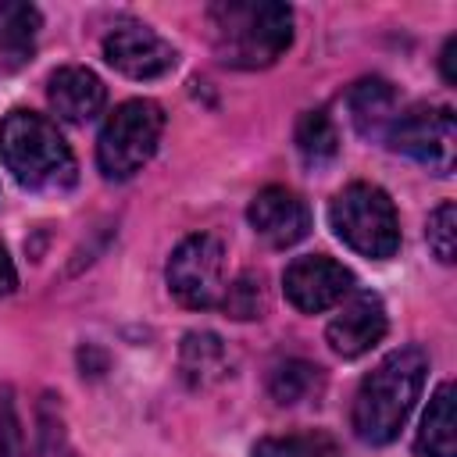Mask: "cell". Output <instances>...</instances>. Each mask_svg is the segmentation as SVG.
Returning <instances> with one entry per match:
<instances>
[{"mask_svg": "<svg viewBox=\"0 0 457 457\" xmlns=\"http://www.w3.org/2000/svg\"><path fill=\"white\" fill-rule=\"evenodd\" d=\"M253 457H343L328 432H289L253 443Z\"/></svg>", "mask_w": 457, "mask_h": 457, "instance_id": "cell-19", "label": "cell"}, {"mask_svg": "<svg viewBox=\"0 0 457 457\" xmlns=\"http://www.w3.org/2000/svg\"><path fill=\"white\" fill-rule=\"evenodd\" d=\"M386 146L446 179L457 161V118L450 107H414L396 114L386 132Z\"/></svg>", "mask_w": 457, "mask_h": 457, "instance_id": "cell-7", "label": "cell"}, {"mask_svg": "<svg viewBox=\"0 0 457 457\" xmlns=\"http://www.w3.org/2000/svg\"><path fill=\"white\" fill-rule=\"evenodd\" d=\"M36 457H75V446L68 439L61 403L54 393H46L36 407Z\"/></svg>", "mask_w": 457, "mask_h": 457, "instance_id": "cell-20", "label": "cell"}, {"mask_svg": "<svg viewBox=\"0 0 457 457\" xmlns=\"http://www.w3.org/2000/svg\"><path fill=\"white\" fill-rule=\"evenodd\" d=\"M439 68H443V82H457V36H450L446 39V46H443V54H439Z\"/></svg>", "mask_w": 457, "mask_h": 457, "instance_id": "cell-24", "label": "cell"}, {"mask_svg": "<svg viewBox=\"0 0 457 457\" xmlns=\"http://www.w3.org/2000/svg\"><path fill=\"white\" fill-rule=\"evenodd\" d=\"M0 457H25V432L11 389L0 393Z\"/></svg>", "mask_w": 457, "mask_h": 457, "instance_id": "cell-23", "label": "cell"}, {"mask_svg": "<svg viewBox=\"0 0 457 457\" xmlns=\"http://www.w3.org/2000/svg\"><path fill=\"white\" fill-rule=\"evenodd\" d=\"M0 157L14 182L29 193H64L79 179L75 154L57 125L25 107H14L0 121Z\"/></svg>", "mask_w": 457, "mask_h": 457, "instance_id": "cell-3", "label": "cell"}, {"mask_svg": "<svg viewBox=\"0 0 457 457\" xmlns=\"http://www.w3.org/2000/svg\"><path fill=\"white\" fill-rule=\"evenodd\" d=\"M286 300L303 314H321L353 293V271L325 253H303L282 271Z\"/></svg>", "mask_w": 457, "mask_h": 457, "instance_id": "cell-9", "label": "cell"}, {"mask_svg": "<svg viewBox=\"0 0 457 457\" xmlns=\"http://www.w3.org/2000/svg\"><path fill=\"white\" fill-rule=\"evenodd\" d=\"M46 100L57 118H64L71 125H86L104 111L107 89L96 71H89L82 64H64L46 79Z\"/></svg>", "mask_w": 457, "mask_h": 457, "instance_id": "cell-12", "label": "cell"}, {"mask_svg": "<svg viewBox=\"0 0 457 457\" xmlns=\"http://www.w3.org/2000/svg\"><path fill=\"white\" fill-rule=\"evenodd\" d=\"M296 154L311 171H321L328 164H336L339 157V132L332 125V118L325 114V107L303 111L296 121Z\"/></svg>", "mask_w": 457, "mask_h": 457, "instance_id": "cell-16", "label": "cell"}, {"mask_svg": "<svg viewBox=\"0 0 457 457\" xmlns=\"http://www.w3.org/2000/svg\"><path fill=\"white\" fill-rule=\"evenodd\" d=\"M250 228L268 243V246H293L311 232V207L303 196H296L286 186H264L250 207H246Z\"/></svg>", "mask_w": 457, "mask_h": 457, "instance_id": "cell-11", "label": "cell"}, {"mask_svg": "<svg viewBox=\"0 0 457 457\" xmlns=\"http://www.w3.org/2000/svg\"><path fill=\"white\" fill-rule=\"evenodd\" d=\"M14 286H18V271H14V261H11L7 246L0 243V296L14 293Z\"/></svg>", "mask_w": 457, "mask_h": 457, "instance_id": "cell-25", "label": "cell"}, {"mask_svg": "<svg viewBox=\"0 0 457 457\" xmlns=\"http://www.w3.org/2000/svg\"><path fill=\"white\" fill-rule=\"evenodd\" d=\"M171 296L189 311H211L221 307L225 296V246L211 232L186 236L164 268Z\"/></svg>", "mask_w": 457, "mask_h": 457, "instance_id": "cell-6", "label": "cell"}, {"mask_svg": "<svg viewBox=\"0 0 457 457\" xmlns=\"http://www.w3.org/2000/svg\"><path fill=\"white\" fill-rule=\"evenodd\" d=\"M418 457H457V414H453V382H443L428 411L421 418L418 439H414Z\"/></svg>", "mask_w": 457, "mask_h": 457, "instance_id": "cell-15", "label": "cell"}, {"mask_svg": "<svg viewBox=\"0 0 457 457\" xmlns=\"http://www.w3.org/2000/svg\"><path fill=\"white\" fill-rule=\"evenodd\" d=\"M211 46L225 68L257 71L293 43V11L278 0H218L207 7Z\"/></svg>", "mask_w": 457, "mask_h": 457, "instance_id": "cell-2", "label": "cell"}, {"mask_svg": "<svg viewBox=\"0 0 457 457\" xmlns=\"http://www.w3.org/2000/svg\"><path fill=\"white\" fill-rule=\"evenodd\" d=\"M100 50H104V61L114 71H121V75H129L136 82L161 79L179 64V50L164 36H157L150 25H139V21L114 25L104 36Z\"/></svg>", "mask_w": 457, "mask_h": 457, "instance_id": "cell-8", "label": "cell"}, {"mask_svg": "<svg viewBox=\"0 0 457 457\" xmlns=\"http://www.w3.org/2000/svg\"><path fill=\"white\" fill-rule=\"evenodd\" d=\"M386 328H389V318H386L382 296L361 289V293H350V300L328 321L325 339H328L332 353H339L343 361H353V357L368 353L371 346H378Z\"/></svg>", "mask_w": 457, "mask_h": 457, "instance_id": "cell-10", "label": "cell"}, {"mask_svg": "<svg viewBox=\"0 0 457 457\" xmlns=\"http://www.w3.org/2000/svg\"><path fill=\"white\" fill-rule=\"evenodd\" d=\"M346 107H350L353 129H357L364 139H386L389 125H393L396 114H400V96H396V89H393L386 79H361V82L350 89Z\"/></svg>", "mask_w": 457, "mask_h": 457, "instance_id": "cell-13", "label": "cell"}, {"mask_svg": "<svg viewBox=\"0 0 457 457\" xmlns=\"http://www.w3.org/2000/svg\"><path fill=\"white\" fill-rule=\"evenodd\" d=\"M39 25H43L39 7L21 4V0H4L0 4V57H7L11 64H21L32 54Z\"/></svg>", "mask_w": 457, "mask_h": 457, "instance_id": "cell-17", "label": "cell"}, {"mask_svg": "<svg viewBox=\"0 0 457 457\" xmlns=\"http://www.w3.org/2000/svg\"><path fill=\"white\" fill-rule=\"evenodd\" d=\"M221 311L236 321H253L264 314V286H261V275L253 271H243L232 286H225V296H221Z\"/></svg>", "mask_w": 457, "mask_h": 457, "instance_id": "cell-21", "label": "cell"}, {"mask_svg": "<svg viewBox=\"0 0 457 457\" xmlns=\"http://www.w3.org/2000/svg\"><path fill=\"white\" fill-rule=\"evenodd\" d=\"M161 132H164L161 104L143 100V96L118 104L96 136V164L104 179L125 182L136 171H143V164L154 157L161 143Z\"/></svg>", "mask_w": 457, "mask_h": 457, "instance_id": "cell-5", "label": "cell"}, {"mask_svg": "<svg viewBox=\"0 0 457 457\" xmlns=\"http://www.w3.org/2000/svg\"><path fill=\"white\" fill-rule=\"evenodd\" d=\"M428 375V353L421 346H400L386 353L357 386L350 407V428L361 443L386 446L400 436L414 411Z\"/></svg>", "mask_w": 457, "mask_h": 457, "instance_id": "cell-1", "label": "cell"}, {"mask_svg": "<svg viewBox=\"0 0 457 457\" xmlns=\"http://www.w3.org/2000/svg\"><path fill=\"white\" fill-rule=\"evenodd\" d=\"M325 389V375L318 364L311 361H282L271 378H268V393L275 403L282 407H293V403H303V400H314L321 396Z\"/></svg>", "mask_w": 457, "mask_h": 457, "instance_id": "cell-18", "label": "cell"}, {"mask_svg": "<svg viewBox=\"0 0 457 457\" xmlns=\"http://www.w3.org/2000/svg\"><path fill=\"white\" fill-rule=\"evenodd\" d=\"M328 225L353 253L368 261H389L400 250V218L382 186L350 182L328 204Z\"/></svg>", "mask_w": 457, "mask_h": 457, "instance_id": "cell-4", "label": "cell"}, {"mask_svg": "<svg viewBox=\"0 0 457 457\" xmlns=\"http://www.w3.org/2000/svg\"><path fill=\"white\" fill-rule=\"evenodd\" d=\"M425 239H428V250L436 253V261L443 264H453V253H457V207L453 200H443L432 214H428V225H425Z\"/></svg>", "mask_w": 457, "mask_h": 457, "instance_id": "cell-22", "label": "cell"}, {"mask_svg": "<svg viewBox=\"0 0 457 457\" xmlns=\"http://www.w3.org/2000/svg\"><path fill=\"white\" fill-rule=\"evenodd\" d=\"M179 371L189 389H211L228 375V350L214 332H186L179 346Z\"/></svg>", "mask_w": 457, "mask_h": 457, "instance_id": "cell-14", "label": "cell"}]
</instances>
